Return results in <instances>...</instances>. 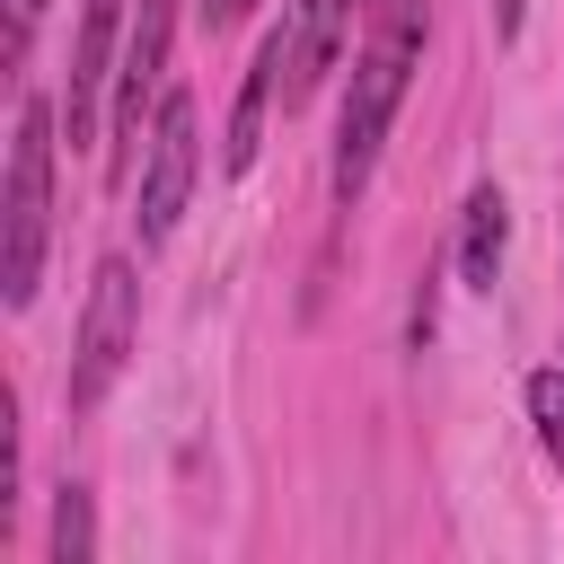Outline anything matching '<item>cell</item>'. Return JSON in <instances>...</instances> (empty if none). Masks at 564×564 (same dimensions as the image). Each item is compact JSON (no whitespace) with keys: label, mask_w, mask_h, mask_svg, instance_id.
Returning <instances> with one entry per match:
<instances>
[{"label":"cell","mask_w":564,"mask_h":564,"mask_svg":"<svg viewBox=\"0 0 564 564\" xmlns=\"http://www.w3.org/2000/svg\"><path fill=\"white\" fill-rule=\"evenodd\" d=\"M529 423H538V449L564 467V370H538L529 379Z\"/></svg>","instance_id":"obj_10"},{"label":"cell","mask_w":564,"mask_h":564,"mask_svg":"<svg viewBox=\"0 0 564 564\" xmlns=\"http://www.w3.org/2000/svg\"><path fill=\"white\" fill-rule=\"evenodd\" d=\"M123 0H79V35H70V97H62V123H70V150L97 141V97L115 79V35H123Z\"/></svg>","instance_id":"obj_5"},{"label":"cell","mask_w":564,"mask_h":564,"mask_svg":"<svg viewBox=\"0 0 564 564\" xmlns=\"http://www.w3.org/2000/svg\"><path fill=\"white\" fill-rule=\"evenodd\" d=\"M370 26H423V0H361Z\"/></svg>","instance_id":"obj_11"},{"label":"cell","mask_w":564,"mask_h":564,"mask_svg":"<svg viewBox=\"0 0 564 564\" xmlns=\"http://www.w3.org/2000/svg\"><path fill=\"white\" fill-rule=\"evenodd\" d=\"M414 53H423V26H370L361 53H352V88H344V115H335V203L352 212L379 150H388V123L405 106V79H414Z\"/></svg>","instance_id":"obj_1"},{"label":"cell","mask_w":564,"mask_h":564,"mask_svg":"<svg viewBox=\"0 0 564 564\" xmlns=\"http://www.w3.org/2000/svg\"><path fill=\"white\" fill-rule=\"evenodd\" d=\"M35 18H44V0H9V62L26 53V35H35Z\"/></svg>","instance_id":"obj_12"},{"label":"cell","mask_w":564,"mask_h":564,"mask_svg":"<svg viewBox=\"0 0 564 564\" xmlns=\"http://www.w3.org/2000/svg\"><path fill=\"white\" fill-rule=\"evenodd\" d=\"M97 555V511H88V485H62L53 502V564H88Z\"/></svg>","instance_id":"obj_9"},{"label":"cell","mask_w":564,"mask_h":564,"mask_svg":"<svg viewBox=\"0 0 564 564\" xmlns=\"http://www.w3.org/2000/svg\"><path fill=\"white\" fill-rule=\"evenodd\" d=\"M247 9H256V0H203V26H212V35H220V26H238V18H247Z\"/></svg>","instance_id":"obj_13"},{"label":"cell","mask_w":564,"mask_h":564,"mask_svg":"<svg viewBox=\"0 0 564 564\" xmlns=\"http://www.w3.org/2000/svg\"><path fill=\"white\" fill-rule=\"evenodd\" d=\"M502 247H511V203H502V185H476L467 220H458V273H467V291H494Z\"/></svg>","instance_id":"obj_8"},{"label":"cell","mask_w":564,"mask_h":564,"mask_svg":"<svg viewBox=\"0 0 564 564\" xmlns=\"http://www.w3.org/2000/svg\"><path fill=\"white\" fill-rule=\"evenodd\" d=\"M44 229H53V106H44V97H18L9 185H0V300H9V308L35 300Z\"/></svg>","instance_id":"obj_2"},{"label":"cell","mask_w":564,"mask_h":564,"mask_svg":"<svg viewBox=\"0 0 564 564\" xmlns=\"http://www.w3.org/2000/svg\"><path fill=\"white\" fill-rule=\"evenodd\" d=\"M132 335H141V282H132L123 256H106L88 273V308H79V335H70V379H62L70 414H88L115 388V370L132 361Z\"/></svg>","instance_id":"obj_3"},{"label":"cell","mask_w":564,"mask_h":564,"mask_svg":"<svg viewBox=\"0 0 564 564\" xmlns=\"http://www.w3.org/2000/svg\"><path fill=\"white\" fill-rule=\"evenodd\" d=\"M167 35H176V0H132L123 53H115V141H141V97L167 70Z\"/></svg>","instance_id":"obj_6"},{"label":"cell","mask_w":564,"mask_h":564,"mask_svg":"<svg viewBox=\"0 0 564 564\" xmlns=\"http://www.w3.org/2000/svg\"><path fill=\"white\" fill-rule=\"evenodd\" d=\"M194 176H203V150H194V97H159L150 141H141V185H132V229H141V247H159V238L185 220Z\"/></svg>","instance_id":"obj_4"},{"label":"cell","mask_w":564,"mask_h":564,"mask_svg":"<svg viewBox=\"0 0 564 564\" xmlns=\"http://www.w3.org/2000/svg\"><path fill=\"white\" fill-rule=\"evenodd\" d=\"M344 35H352V0H300L291 9V26H282V106H300L326 79V62L344 53Z\"/></svg>","instance_id":"obj_7"}]
</instances>
